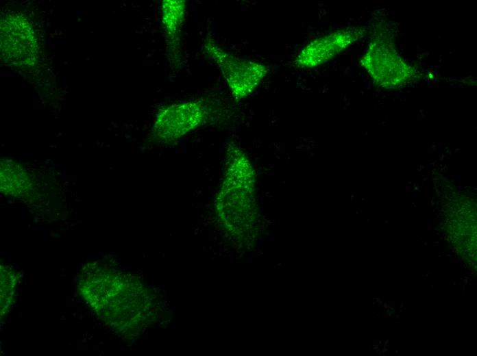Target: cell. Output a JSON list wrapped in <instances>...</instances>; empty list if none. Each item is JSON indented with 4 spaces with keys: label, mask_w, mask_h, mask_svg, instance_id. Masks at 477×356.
Here are the masks:
<instances>
[{
    "label": "cell",
    "mask_w": 477,
    "mask_h": 356,
    "mask_svg": "<svg viewBox=\"0 0 477 356\" xmlns=\"http://www.w3.org/2000/svg\"><path fill=\"white\" fill-rule=\"evenodd\" d=\"M204 49L219 68L235 99H243L251 94L268 72L265 64L234 56L212 39L205 42Z\"/></svg>",
    "instance_id": "6da1fadb"
},
{
    "label": "cell",
    "mask_w": 477,
    "mask_h": 356,
    "mask_svg": "<svg viewBox=\"0 0 477 356\" xmlns=\"http://www.w3.org/2000/svg\"><path fill=\"white\" fill-rule=\"evenodd\" d=\"M360 64L374 82L382 88L394 89L406 84L415 75L393 47L382 40L371 41Z\"/></svg>",
    "instance_id": "7a4b0ae2"
},
{
    "label": "cell",
    "mask_w": 477,
    "mask_h": 356,
    "mask_svg": "<svg viewBox=\"0 0 477 356\" xmlns=\"http://www.w3.org/2000/svg\"><path fill=\"white\" fill-rule=\"evenodd\" d=\"M38 44L30 21L20 13H10L1 20V54L16 66L34 64Z\"/></svg>",
    "instance_id": "3957f363"
},
{
    "label": "cell",
    "mask_w": 477,
    "mask_h": 356,
    "mask_svg": "<svg viewBox=\"0 0 477 356\" xmlns=\"http://www.w3.org/2000/svg\"><path fill=\"white\" fill-rule=\"evenodd\" d=\"M363 27L343 28L318 37L305 45L297 55L294 64L300 68L321 66L363 37Z\"/></svg>",
    "instance_id": "277c9868"
},
{
    "label": "cell",
    "mask_w": 477,
    "mask_h": 356,
    "mask_svg": "<svg viewBox=\"0 0 477 356\" xmlns=\"http://www.w3.org/2000/svg\"><path fill=\"white\" fill-rule=\"evenodd\" d=\"M205 116L201 101H191L173 104L157 116L154 134L158 140L171 141L197 127Z\"/></svg>",
    "instance_id": "5b68a950"
},
{
    "label": "cell",
    "mask_w": 477,
    "mask_h": 356,
    "mask_svg": "<svg viewBox=\"0 0 477 356\" xmlns=\"http://www.w3.org/2000/svg\"><path fill=\"white\" fill-rule=\"evenodd\" d=\"M185 17V3L180 0L162 1V21L169 52H179L182 27Z\"/></svg>",
    "instance_id": "8992f818"
},
{
    "label": "cell",
    "mask_w": 477,
    "mask_h": 356,
    "mask_svg": "<svg viewBox=\"0 0 477 356\" xmlns=\"http://www.w3.org/2000/svg\"><path fill=\"white\" fill-rule=\"evenodd\" d=\"M30 175L19 164L9 160H1L0 188L7 196L20 197L31 188Z\"/></svg>",
    "instance_id": "52a82bcc"
},
{
    "label": "cell",
    "mask_w": 477,
    "mask_h": 356,
    "mask_svg": "<svg viewBox=\"0 0 477 356\" xmlns=\"http://www.w3.org/2000/svg\"><path fill=\"white\" fill-rule=\"evenodd\" d=\"M1 314L4 315L5 311L9 309L11 305L14 289L16 285V275L14 272H11L8 269L1 268Z\"/></svg>",
    "instance_id": "ba28073f"
}]
</instances>
